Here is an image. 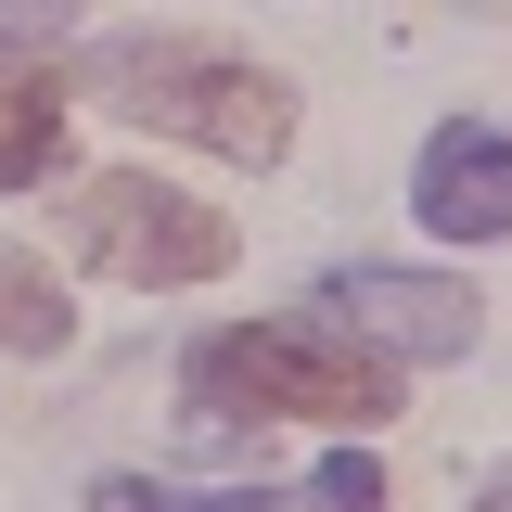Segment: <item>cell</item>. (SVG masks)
<instances>
[{"mask_svg":"<svg viewBox=\"0 0 512 512\" xmlns=\"http://www.w3.org/2000/svg\"><path fill=\"white\" fill-rule=\"evenodd\" d=\"M180 397L205 423H333V436H372L397 410V359L359 333H320V320H231L180 359Z\"/></svg>","mask_w":512,"mask_h":512,"instance_id":"obj_1","label":"cell"},{"mask_svg":"<svg viewBox=\"0 0 512 512\" xmlns=\"http://www.w3.org/2000/svg\"><path fill=\"white\" fill-rule=\"evenodd\" d=\"M308 512H384V461L372 448H333V461L308 474Z\"/></svg>","mask_w":512,"mask_h":512,"instance_id":"obj_9","label":"cell"},{"mask_svg":"<svg viewBox=\"0 0 512 512\" xmlns=\"http://www.w3.org/2000/svg\"><path fill=\"white\" fill-rule=\"evenodd\" d=\"M64 13H77V0H0V52H26V39H64Z\"/></svg>","mask_w":512,"mask_h":512,"instance_id":"obj_10","label":"cell"},{"mask_svg":"<svg viewBox=\"0 0 512 512\" xmlns=\"http://www.w3.org/2000/svg\"><path fill=\"white\" fill-rule=\"evenodd\" d=\"M90 90H103L128 128L205 141V154H231V167H269V154L295 141V90L256 52H231V39H103V52H90Z\"/></svg>","mask_w":512,"mask_h":512,"instance_id":"obj_2","label":"cell"},{"mask_svg":"<svg viewBox=\"0 0 512 512\" xmlns=\"http://www.w3.org/2000/svg\"><path fill=\"white\" fill-rule=\"evenodd\" d=\"M320 308L346 320L359 346H384V359H474V295L461 282H436V269H333L320 282Z\"/></svg>","mask_w":512,"mask_h":512,"instance_id":"obj_4","label":"cell"},{"mask_svg":"<svg viewBox=\"0 0 512 512\" xmlns=\"http://www.w3.org/2000/svg\"><path fill=\"white\" fill-rule=\"evenodd\" d=\"M90 512H269V474H231V487H180V474H103Z\"/></svg>","mask_w":512,"mask_h":512,"instance_id":"obj_8","label":"cell"},{"mask_svg":"<svg viewBox=\"0 0 512 512\" xmlns=\"http://www.w3.org/2000/svg\"><path fill=\"white\" fill-rule=\"evenodd\" d=\"M64 333H77L64 282H52V269H39L26 244H0V346H13V359H52Z\"/></svg>","mask_w":512,"mask_h":512,"instance_id":"obj_7","label":"cell"},{"mask_svg":"<svg viewBox=\"0 0 512 512\" xmlns=\"http://www.w3.org/2000/svg\"><path fill=\"white\" fill-rule=\"evenodd\" d=\"M64 244L90 256L103 282H218L231 269V218L205 205V192H180V180H154V167H103V180H77V205H64Z\"/></svg>","mask_w":512,"mask_h":512,"instance_id":"obj_3","label":"cell"},{"mask_svg":"<svg viewBox=\"0 0 512 512\" xmlns=\"http://www.w3.org/2000/svg\"><path fill=\"white\" fill-rule=\"evenodd\" d=\"M410 218H423L436 244H500L512 231V128L448 116L436 141H423V167H410Z\"/></svg>","mask_w":512,"mask_h":512,"instance_id":"obj_5","label":"cell"},{"mask_svg":"<svg viewBox=\"0 0 512 512\" xmlns=\"http://www.w3.org/2000/svg\"><path fill=\"white\" fill-rule=\"evenodd\" d=\"M52 154H64V77L52 64H0V192L52 180Z\"/></svg>","mask_w":512,"mask_h":512,"instance_id":"obj_6","label":"cell"},{"mask_svg":"<svg viewBox=\"0 0 512 512\" xmlns=\"http://www.w3.org/2000/svg\"><path fill=\"white\" fill-rule=\"evenodd\" d=\"M474 512H512V474H487V500H474Z\"/></svg>","mask_w":512,"mask_h":512,"instance_id":"obj_11","label":"cell"}]
</instances>
